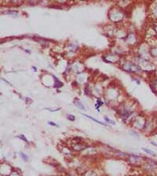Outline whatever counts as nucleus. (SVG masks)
Here are the masks:
<instances>
[{
  "mask_svg": "<svg viewBox=\"0 0 157 176\" xmlns=\"http://www.w3.org/2000/svg\"><path fill=\"white\" fill-rule=\"evenodd\" d=\"M68 117V119L71 121H74L75 119H76L74 116H72V115H68V117Z\"/></svg>",
  "mask_w": 157,
  "mask_h": 176,
  "instance_id": "nucleus-6",
  "label": "nucleus"
},
{
  "mask_svg": "<svg viewBox=\"0 0 157 176\" xmlns=\"http://www.w3.org/2000/svg\"><path fill=\"white\" fill-rule=\"evenodd\" d=\"M48 123H49V124H50V125L54 126V127H58V126H57V124H56V123H53V122H51V121H49Z\"/></svg>",
  "mask_w": 157,
  "mask_h": 176,
  "instance_id": "nucleus-8",
  "label": "nucleus"
},
{
  "mask_svg": "<svg viewBox=\"0 0 157 176\" xmlns=\"http://www.w3.org/2000/svg\"><path fill=\"white\" fill-rule=\"evenodd\" d=\"M75 104H76V106L78 109H80L82 110H86L85 107H84V106H83V104L81 103L80 101H75Z\"/></svg>",
  "mask_w": 157,
  "mask_h": 176,
  "instance_id": "nucleus-1",
  "label": "nucleus"
},
{
  "mask_svg": "<svg viewBox=\"0 0 157 176\" xmlns=\"http://www.w3.org/2000/svg\"><path fill=\"white\" fill-rule=\"evenodd\" d=\"M18 138H20L21 139H22V140H24V142H29V141L27 140L26 138L24 136V135H19V136H18Z\"/></svg>",
  "mask_w": 157,
  "mask_h": 176,
  "instance_id": "nucleus-7",
  "label": "nucleus"
},
{
  "mask_svg": "<svg viewBox=\"0 0 157 176\" xmlns=\"http://www.w3.org/2000/svg\"><path fill=\"white\" fill-rule=\"evenodd\" d=\"M83 116H85V117H88V118H89V119L92 120H94V122H96V123H100V124H101V125H104V126H105V124H104V123H102V122H101V121L98 120H95V119H94V118H93V117H90V116H87V115H85V114H83Z\"/></svg>",
  "mask_w": 157,
  "mask_h": 176,
  "instance_id": "nucleus-2",
  "label": "nucleus"
},
{
  "mask_svg": "<svg viewBox=\"0 0 157 176\" xmlns=\"http://www.w3.org/2000/svg\"><path fill=\"white\" fill-rule=\"evenodd\" d=\"M21 156L22 159H23V160H24V161H29V156H27L26 154H24V153H21Z\"/></svg>",
  "mask_w": 157,
  "mask_h": 176,
  "instance_id": "nucleus-4",
  "label": "nucleus"
},
{
  "mask_svg": "<svg viewBox=\"0 0 157 176\" xmlns=\"http://www.w3.org/2000/svg\"><path fill=\"white\" fill-rule=\"evenodd\" d=\"M142 150H144L145 152L146 153L149 154V155H152V156H154V155H155V154L153 153L152 152V151H151L150 150H148V149H146V148H142Z\"/></svg>",
  "mask_w": 157,
  "mask_h": 176,
  "instance_id": "nucleus-3",
  "label": "nucleus"
},
{
  "mask_svg": "<svg viewBox=\"0 0 157 176\" xmlns=\"http://www.w3.org/2000/svg\"><path fill=\"white\" fill-rule=\"evenodd\" d=\"M105 120H106V122H108V123H110L111 124H113V125L115 124V122L112 120H111L109 119V118H108L107 117H105Z\"/></svg>",
  "mask_w": 157,
  "mask_h": 176,
  "instance_id": "nucleus-5",
  "label": "nucleus"
},
{
  "mask_svg": "<svg viewBox=\"0 0 157 176\" xmlns=\"http://www.w3.org/2000/svg\"><path fill=\"white\" fill-rule=\"evenodd\" d=\"M151 143H152V144H153V145H154V146L157 147V143H155V142H151Z\"/></svg>",
  "mask_w": 157,
  "mask_h": 176,
  "instance_id": "nucleus-9",
  "label": "nucleus"
}]
</instances>
